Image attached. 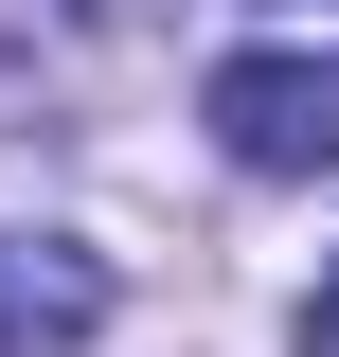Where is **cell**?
Returning <instances> with one entry per match:
<instances>
[{
	"label": "cell",
	"mask_w": 339,
	"mask_h": 357,
	"mask_svg": "<svg viewBox=\"0 0 339 357\" xmlns=\"http://www.w3.org/2000/svg\"><path fill=\"white\" fill-rule=\"evenodd\" d=\"M303 340H322V357H339V268H322V304H303Z\"/></svg>",
	"instance_id": "obj_3"
},
{
	"label": "cell",
	"mask_w": 339,
	"mask_h": 357,
	"mask_svg": "<svg viewBox=\"0 0 339 357\" xmlns=\"http://www.w3.org/2000/svg\"><path fill=\"white\" fill-rule=\"evenodd\" d=\"M214 143L250 178H322L339 161V54H232L214 72Z\"/></svg>",
	"instance_id": "obj_1"
},
{
	"label": "cell",
	"mask_w": 339,
	"mask_h": 357,
	"mask_svg": "<svg viewBox=\"0 0 339 357\" xmlns=\"http://www.w3.org/2000/svg\"><path fill=\"white\" fill-rule=\"evenodd\" d=\"M89 321H107L89 250H0V340H89Z\"/></svg>",
	"instance_id": "obj_2"
}]
</instances>
